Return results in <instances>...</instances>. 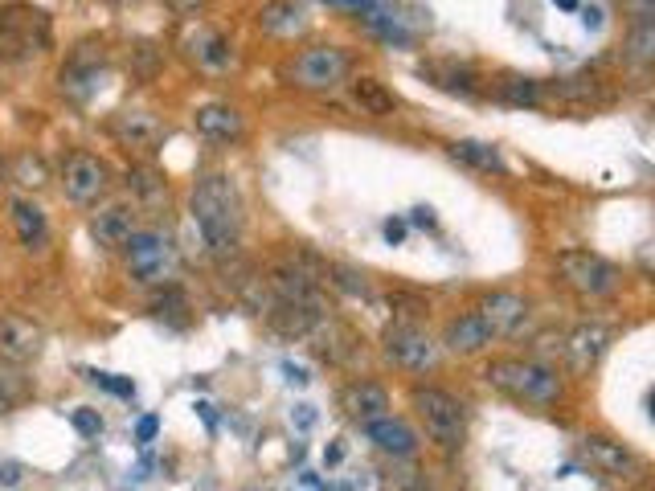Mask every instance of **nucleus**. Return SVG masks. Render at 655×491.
Masks as SVG:
<instances>
[{
  "mask_svg": "<svg viewBox=\"0 0 655 491\" xmlns=\"http://www.w3.org/2000/svg\"><path fill=\"white\" fill-rule=\"evenodd\" d=\"M193 221H197V234L213 258L234 254L238 234H242V197L230 176H222V172L201 176L193 189Z\"/></svg>",
  "mask_w": 655,
  "mask_h": 491,
  "instance_id": "1",
  "label": "nucleus"
},
{
  "mask_svg": "<svg viewBox=\"0 0 655 491\" xmlns=\"http://www.w3.org/2000/svg\"><path fill=\"white\" fill-rule=\"evenodd\" d=\"M488 385L516 397V401H529V406H553L561 397V377L557 369L541 365V361H516V356H504V361L488 365Z\"/></svg>",
  "mask_w": 655,
  "mask_h": 491,
  "instance_id": "2",
  "label": "nucleus"
},
{
  "mask_svg": "<svg viewBox=\"0 0 655 491\" xmlns=\"http://www.w3.org/2000/svg\"><path fill=\"white\" fill-rule=\"evenodd\" d=\"M54 46L50 17L33 5H5L0 9V62H33Z\"/></svg>",
  "mask_w": 655,
  "mask_h": 491,
  "instance_id": "3",
  "label": "nucleus"
},
{
  "mask_svg": "<svg viewBox=\"0 0 655 491\" xmlns=\"http://www.w3.org/2000/svg\"><path fill=\"white\" fill-rule=\"evenodd\" d=\"M414 401V410L426 426V434L443 446V451H459L463 438H467V410H463V401L451 397L447 389H430V385H418L410 393Z\"/></svg>",
  "mask_w": 655,
  "mask_h": 491,
  "instance_id": "4",
  "label": "nucleus"
},
{
  "mask_svg": "<svg viewBox=\"0 0 655 491\" xmlns=\"http://www.w3.org/2000/svg\"><path fill=\"white\" fill-rule=\"evenodd\" d=\"M557 271L565 279V287H574L578 295L586 299H602V295H615L623 275L615 262H606L602 254H590V250H565L557 254Z\"/></svg>",
  "mask_w": 655,
  "mask_h": 491,
  "instance_id": "5",
  "label": "nucleus"
},
{
  "mask_svg": "<svg viewBox=\"0 0 655 491\" xmlns=\"http://www.w3.org/2000/svg\"><path fill=\"white\" fill-rule=\"evenodd\" d=\"M348 70H353L348 50L312 46L287 66V78H291V86H303V91H336V86L348 78Z\"/></svg>",
  "mask_w": 655,
  "mask_h": 491,
  "instance_id": "6",
  "label": "nucleus"
},
{
  "mask_svg": "<svg viewBox=\"0 0 655 491\" xmlns=\"http://www.w3.org/2000/svg\"><path fill=\"white\" fill-rule=\"evenodd\" d=\"M381 348L393 365L410 369V373H426L439 365V344L430 340V332L422 324H410V320H393L381 332Z\"/></svg>",
  "mask_w": 655,
  "mask_h": 491,
  "instance_id": "7",
  "label": "nucleus"
},
{
  "mask_svg": "<svg viewBox=\"0 0 655 491\" xmlns=\"http://www.w3.org/2000/svg\"><path fill=\"white\" fill-rule=\"evenodd\" d=\"M123 254H127V275L140 287L168 283V275H172V242L168 238H160L152 230H136L123 242Z\"/></svg>",
  "mask_w": 655,
  "mask_h": 491,
  "instance_id": "8",
  "label": "nucleus"
},
{
  "mask_svg": "<svg viewBox=\"0 0 655 491\" xmlns=\"http://www.w3.org/2000/svg\"><path fill=\"white\" fill-rule=\"evenodd\" d=\"M62 189L74 205H95L107 189H111V168L103 156L95 152H74L62 164Z\"/></svg>",
  "mask_w": 655,
  "mask_h": 491,
  "instance_id": "9",
  "label": "nucleus"
},
{
  "mask_svg": "<svg viewBox=\"0 0 655 491\" xmlns=\"http://www.w3.org/2000/svg\"><path fill=\"white\" fill-rule=\"evenodd\" d=\"M41 348H46V332H41V324L25 320V316H0V361L9 365H25L33 361V356H41Z\"/></svg>",
  "mask_w": 655,
  "mask_h": 491,
  "instance_id": "10",
  "label": "nucleus"
},
{
  "mask_svg": "<svg viewBox=\"0 0 655 491\" xmlns=\"http://www.w3.org/2000/svg\"><path fill=\"white\" fill-rule=\"evenodd\" d=\"M479 316H484V324L492 328V336H520V328L529 324V303H524L520 295L512 291H488L484 299H479Z\"/></svg>",
  "mask_w": 655,
  "mask_h": 491,
  "instance_id": "11",
  "label": "nucleus"
},
{
  "mask_svg": "<svg viewBox=\"0 0 655 491\" xmlns=\"http://www.w3.org/2000/svg\"><path fill=\"white\" fill-rule=\"evenodd\" d=\"M610 340H615V332H610L606 324H578L570 336L561 340V352H565V361L574 365V373H586L606 356Z\"/></svg>",
  "mask_w": 655,
  "mask_h": 491,
  "instance_id": "12",
  "label": "nucleus"
},
{
  "mask_svg": "<svg viewBox=\"0 0 655 491\" xmlns=\"http://www.w3.org/2000/svg\"><path fill=\"white\" fill-rule=\"evenodd\" d=\"M111 136L123 144V148H144V152H156L160 140H164V123L152 115V111H119L111 119Z\"/></svg>",
  "mask_w": 655,
  "mask_h": 491,
  "instance_id": "13",
  "label": "nucleus"
},
{
  "mask_svg": "<svg viewBox=\"0 0 655 491\" xmlns=\"http://www.w3.org/2000/svg\"><path fill=\"white\" fill-rule=\"evenodd\" d=\"M103 46H78V54L66 62L62 70V91L74 99H91L99 91V74H103Z\"/></svg>",
  "mask_w": 655,
  "mask_h": 491,
  "instance_id": "14",
  "label": "nucleus"
},
{
  "mask_svg": "<svg viewBox=\"0 0 655 491\" xmlns=\"http://www.w3.org/2000/svg\"><path fill=\"white\" fill-rule=\"evenodd\" d=\"M586 459L602 475H610V479H639V471H643V463L635 459V451H627L623 442L602 438V434H590L586 438Z\"/></svg>",
  "mask_w": 655,
  "mask_h": 491,
  "instance_id": "15",
  "label": "nucleus"
},
{
  "mask_svg": "<svg viewBox=\"0 0 655 491\" xmlns=\"http://www.w3.org/2000/svg\"><path fill=\"white\" fill-rule=\"evenodd\" d=\"M320 320H324V311L312 307V303H283V299H275V307L267 311L271 332L283 336V340H303V336H312V332L320 328Z\"/></svg>",
  "mask_w": 655,
  "mask_h": 491,
  "instance_id": "16",
  "label": "nucleus"
},
{
  "mask_svg": "<svg viewBox=\"0 0 655 491\" xmlns=\"http://www.w3.org/2000/svg\"><path fill=\"white\" fill-rule=\"evenodd\" d=\"M9 221L17 230V242L29 254H41L50 246V221H46V213H41V205H33L29 197H13L9 201Z\"/></svg>",
  "mask_w": 655,
  "mask_h": 491,
  "instance_id": "17",
  "label": "nucleus"
},
{
  "mask_svg": "<svg viewBox=\"0 0 655 491\" xmlns=\"http://www.w3.org/2000/svg\"><path fill=\"white\" fill-rule=\"evenodd\" d=\"M131 234H136V205H103L91 217V238L103 250H123Z\"/></svg>",
  "mask_w": 655,
  "mask_h": 491,
  "instance_id": "18",
  "label": "nucleus"
},
{
  "mask_svg": "<svg viewBox=\"0 0 655 491\" xmlns=\"http://www.w3.org/2000/svg\"><path fill=\"white\" fill-rule=\"evenodd\" d=\"M492 328L484 324V316L479 311H467V316H455L443 332V348L455 352V356H475V352H484L492 344Z\"/></svg>",
  "mask_w": 655,
  "mask_h": 491,
  "instance_id": "19",
  "label": "nucleus"
},
{
  "mask_svg": "<svg viewBox=\"0 0 655 491\" xmlns=\"http://www.w3.org/2000/svg\"><path fill=\"white\" fill-rule=\"evenodd\" d=\"M340 406H344L348 418L365 426V422H377V418L389 414V393L377 381H353L340 393Z\"/></svg>",
  "mask_w": 655,
  "mask_h": 491,
  "instance_id": "20",
  "label": "nucleus"
},
{
  "mask_svg": "<svg viewBox=\"0 0 655 491\" xmlns=\"http://www.w3.org/2000/svg\"><path fill=\"white\" fill-rule=\"evenodd\" d=\"M365 434L381 446L385 455H393V459H410L414 451H418V434L402 422V418H377V422H365Z\"/></svg>",
  "mask_w": 655,
  "mask_h": 491,
  "instance_id": "21",
  "label": "nucleus"
},
{
  "mask_svg": "<svg viewBox=\"0 0 655 491\" xmlns=\"http://www.w3.org/2000/svg\"><path fill=\"white\" fill-rule=\"evenodd\" d=\"M193 123H197V131L205 140H238L242 136V115L230 107V103H209V107H201L197 115H193Z\"/></svg>",
  "mask_w": 655,
  "mask_h": 491,
  "instance_id": "22",
  "label": "nucleus"
},
{
  "mask_svg": "<svg viewBox=\"0 0 655 491\" xmlns=\"http://www.w3.org/2000/svg\"><path fill=\"white\" fill-rule=\"evenodd\" d=\"M348 95H353V107L361 115H393V107H398V95L377 78H353Z\"/></svg>",
  "mask_w": 655,
  "mask_h": 491,
  "instance_id": "23",
  "label": "nucleus"
},
{
  "mask_svg": "<svg viewBox=\"0 0 655 491\" xmlns=\"http://www.w3.org/2000/svg\"><path fill=\"white\" fill-rule=\"evenodd\" d=\"M189 54L205 66V70H226L230 66V37L226 33H217V29H197L189 37Z\"/></svg>",
  "mask_w": 655,
  "mask_h": 491,
  "instance_id": "24",
  "label": "nucleus"
},
{
  "mask_svg": "<svg viewBox=\"0 0 655 491\" xmlns=\"http://www.w3.org/2000/svg\"><path fill=\"white\" fill-rule=\"evenodd\" d=\"M303 25H308V17H303V9L295 5V0H267V5L258 9V29L262 33H299Z\"/></svg>",
  "mask_w": 655,
  "mask_h": 491,
  "instance_id": "25",
  "label": "nucleus"
},
{
  "mask_svg": "<svg viewBox=\"0 0 655 491\" xmlns=\"http://www.w3.org/2000/svg\"><path fill=\"white\" fill-rule=\"evenodd\" d=\"M312 336H316V352L324 356V361H332V365H344L348 356L357 352V336L348 332L344 324H328L324 328V320H320V328Z\"/></svg>",
  "mask_w": 655,
  "mask_h": 491,
  "instance_id": "26",
  "label": "nucleus"
},
{
  "mask_svg": "<svg viewBox=\"0 0 655 491\" xmlns=\"http://www.w3.org/2000/svg\"><path fill=\"white\" fill-rule=\"evenodd\" d=\"M451 156L455 160H463L467 168H475V172H496V176H504L508 168H504V156L492 148V144H484V140H455L451 144Z\"/></svg>",
  "mask_w": 655,
  "mask_h": 491,
  "instance_id": "27",
  "label": "nucleus"
},
{
  "mask_svg": "<svg viewBox=\"0 0 655 491\" xmlns=\"http://www.w3.org/2000/svg\"><path fill=\"white\" fill-rule=\"evenodd\" d=\"M553 99H561V103H610V91L602 86V78L582 74V78L553 82Z\"/></svg>",
  "mask_w": 655,
  "mask_h": 491,
  "instance_id": "28",
  "label": "nucleus"
},
{
  "mask_svg": "<svg viewBox=\"0 0 655 491\" xmlns=\"http://www.w3.org/2000/svg\"><path fill=\"white\" fill-rule=\"evenodd\" d=\"M29 393H33L29 377H25L17 365L0 361V418H5V414H13V410H21L25 401H29Z\"/></svg>",
  "mask_w": 655,
  "mask_h": 491,
  "instance_id": "29",
  "label": "nucleus"
},
{
  "mask_svg": "<svg viewBox=\"0 0 655 491\" xmlns=\"http://www.w3.org/2000/svg\"><path fill=\"white\" fill-rule=\"evenodd\" d=\"M123 185H127V193L136 197L140 205H160V201L168 197L164 176H160V172H152V168H127Z\"/></svg>",
  "mask_w": 655,
  "mask_h": 491,
  "instance_id": "30",
  "label": "nucleus"
},
{
  "mask_svg": "<svg viewBox=\"0 0 655 491\" xmlns=\"http://www.w3.org/2000/svg\"><path fill=\"white\" fill-rule=\"evenodd\" d=\"M13 185H21L25 193H41L50 185V168H46V160H41L37 152H21L17 160H13Z\"/></svg>",
  "mask_w": 655,
  "mask_h": 491,
  "instance_id": "31",
  "label": "nucleus"
},
{
  "mask_svg": "<svg viewBox=\"0 0 655 491\" xmlns=\"http://www.w3.org/2000/svg\"><path fill=\"white\" fill-rule=\"evenodd\" d=\"M627 62L639 66V70H647V66L655 62V21H651V17H643V21L631 25V37H627Z\"/></svg>",
  "mask_w": 655,
  "mask_h": 491,
  "instance_id": "32",
  "label": "nucleus"
},
{
  "mask_svg": "<svg viewBox=\"0 0 655 491\" xmlns=\"http://www.w3.org/2000/svg\"><path fill=\"white\" fill-rule=\"evenodd\" d=\"M324 283L336 287V291H344V295H353V299H369V283H365L361 271H353V266L332 262V266H328V275H324Z\"/></svg>",
  "mask_w": 655,
  "mask_h": 491,
  "instance_id": "33",
  "label": "nucleus"
},
{
  "mask_svg": "<svg viewBox=\"0 0 655 491\" xmlns=\"http://www.w3.org/2000/svg\"><path fill=\"white\" fill-rule=\"evenodd\" d=\"M500 99L512 107H537L541 103V82L533 78H504L500 82Z\"/></svg>",
  "mask_w": 655,
  "mask_h": 491,
  "instance_id": "34",
  "label": "nucleus"
},
{
  "mask_svg": "<svg viewBox=\"0 0 655 491\" xmlns=\"http://www.w3.org/2000/svg\"><path fill=\"white\" fill-rule=\"evenodd\" d=\"M385 303L393 307V316H398V320H410V324H418L426 311H430V303H426L422 295H410V291H389Z\"/></svg>",
  "mask_w": 655,
  "mask_h": 491,
  "instance_id": "35",
  "label": "nucleus"
},
{
  "mask_svg": "<svg viewBox=\"0 0 655 491\" xmlns=\"http://www.w3.org/2000/svg\"><path fill=\"white\" fill-rule=\"evenodd\" d=\"M385 491H430V483L414 467H393V471H385Z\"/></svg>",
  "mask_w": 655,
  "mask_h": 491,
  "instance_id": "36",
  "label": "nucleus"
},
{
  "mask_svg": "<svg viewBox=\"0 0 655 491\" xmlns=\"http://www.w3.org/2000/svg\"><path fill=\"white\" fill-rule=\"evenodd\" d=\"M70 422H74V430H78L82 438H99V434H103V414H99V410H91V406L74 410V414H70Z\"/></svg>",
  "mask_w": 655,
  "mask_h": 491,
  "instance_id": "37",
  "label": "nucleus"
},
{
  "mask_svg": "<svg viewBox=\"0 0 655 491\" xmlns=\"http://www.w3.org/2000/svg\"><path fill=\"white\" fill-rule=\"evenodd\" d=\"M86 381H95V385H103V389H111V393H119V397H136V385H131V381H119L115 373L86 369Z\"/></svg>",
  "mask_w": 655,
  "mask_h": 491,
  "instance_id": "38",
  "label": "nucleus"
},
{
  "mask_svg": "<svg viewBox=\"0 0 655 491\" xmlns=\"http://www.w3.org/2000/svg\"><path fill=\"white\" fill-rule=\"evenodd\" d=\"M181 311H185V295H181V291H168L164 299H156V316H172L177 324H185Z\"/></svg>",
  "mask_w": 655,
  "mask_h": 491,
  "instance_id": "39",
  "label": "nucleus"
},
{
  "mask_svg": "<svg viewBox=\"0 0 655 491\" xmlns=\"http://www.w3.org/2000/svg\"><path fill=\"white\" fill-rule=\"evenodd\" d=\"M156 434H160V418H156V414L140 418V426H136V442H140V446H148Z\"/></svg>",
  "mask_w": 655,
  "mask_h": 491,
  "instance_id": "40",
  "label": "nucleus"
},
{
  "mask_svg": "<svg viewBox=\"0 0 655 491\" xmlns=\"http://www.w3.org/2000/svg\"><path fill=\"white\" fill-rule=\"evenodd\" d=\"M25 479V467L21 463H0V487H17Z\"/></svg>",
  "mask_w": 655,
  "mask_h": 491,
  "instance_id": "41",
  "label": "nucleus"
},
{
  "mask_svg": "<svg viewBox=\"0 0 655 491\" xmlns=\"http://www.w3.org/2000/svg\"><path fill=\"white\" fill-rule=\"evenodd\" d=\"M205 5H209V0H168V9L181 13V17H193V13H201Z\"/></svg>",
  "mask_w": 655,
  "mask_h": 491,
  "instance_id": "42",
  "label": "nucleus"
},
{
  "mask_svg": "<svg viewBox=\"0 0 655 491\" xmlns=\"http://www.w3.org/2000/svg\"><path fill=\"white\" fill-rule=\"evenodd\" d=\"M385 238L389 242H402L406 238V221H385Z\"/></svg>",
  "mask_w": 655,
  "mask_h": 491,
  "instance_id": "43",
  "label": "nucleus"
},
{
  "mask_svg": "<svg viewBox=\"0 0 655 491\" xmlns=\"http://www.w3.org/2000/svg\"><path fill=\"white\" fill-rule=\"evenodd\" d=\"M283 373H287V381H291V385H308V381H312L308 373H303V369H295V365H283Z\"/></svg>",
  "mask_w": 655,
  "mask_h": 491,
  "instance_id": "44",
  "label": "nucleus"
},
{
  "mask_svg": "<svg viewBox=\"0 0 655 491\" xmlns=\"http://www.w3.org/2000/svg\"><path fill=\"white\" fill-rule=\"evenodd\" d=\"M414 221H418V226H434V213L430 209H414Z\"/></svg>",
  "mask_w": 655,
  "mask_h": 491,
  "instance_id": "45",
  "label": "nucleus"
},
{
  "mask_svg": "<svg viewBox=\"0 0 655 491\" xmlns=\"http://www.w3.org/2000/svg\"><path fill=\"white\" fill-rule=\"evenodd\" d=\"M557 5H561V9H578V0H557Z\"/></svg>",
  "mask_w": 655,
  "mask_h": 491,
  "instance_id": "46",
  "label": "nucleus"
},
{
  "mask_svg": "<svg viewBox=\"0 0 655 491\" xmlns=\"http://www.w3.org/2000/svg\"><path fill=\"white\" fill-rule=\"evenodd\" d=\"M0 176H5V156H0Z\"/></svg>",
  "mask_w": 655,
  "mask_h": 491,
  "instance_id": "47",
  "label": "nucleus"
}]
</instances>
